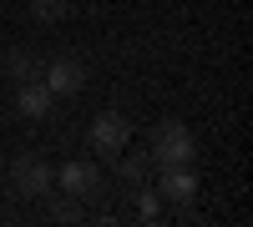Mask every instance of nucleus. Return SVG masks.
Listing matches in <instances>:
<instances>
[{"mask_svg": "<svg viewBox=\"0 0 253 227\" xmlns=\"http://www.w3.org/2000/svg\"><path fill=\"white\" fill-rule=\"evenodd\" d=\"M56 187L66 197H76V202H91L101 192V167L96 162H66V167L56 172Z\"/></svg>", "mask_w": 253, "mask_h": 227, "instance_id": "20e7f679", "label": "nucleus"}, {"mask_svg": "<svg viewBox=\"0 0 253 227\" xmlns=\"http://www.w3.org/2000/svg\"><path fill=\"white\" fill-rule=\"evenodd\" d=\"M152 167H193V157H198V147H193V131L182 127V121H162V127L152 131Z\"/></svg>", "mask_w": 253, "mask_h": 227, "instance_id": "f257e3e1", "label": "nucleus"}, {"mask_svg": "<svg viewBox=\"0 0 253 227\" xmlns=\"http://www.w3.org/2000/svg\"><path fill=\"white\" fill-rule=\"evenodd\" d=\"M147 172H152V157H147V152H142V157H122V152H117V177H122V182H132V187H137V182H147Z\"/></svg>", "mask_w": 253, "mask_h": 227, "instance_id": "6e6552de", "label": "nucleus"}, {"mask_svg": "<svg viewBox=\"0 0 253 227\" xmlns=\"http://www.w3.org/2000/svg\"><path fill=\"white\" fill-rule=\"evenodd\" d=\"M51 86H46V81H20V91H15V111L20 116H31V121H41V116H46L51 111Z\"/></svg>", "mask_w": 253, "mask_h": 227, "instance_id": "0eeeda50", "label": "nucleus"}, {"mask_svg": "<svg viewBox=\"0 0 253 227\" xmlns=\"http://www.w3.org/2000/svg\"><path fill=\"white\" fill-rule=\"evenodd\" d=\"M10 187L20 197H46L56 187V167L46 157H15V167H10Z\"/></svg>", "mask_w": 253, "mask_h": 227, "instance_id": "f03ea898", "label": "nucleus"}, {"mask_svg": "<svg viewBox=\"0 0 253 227\" xmlns=\"http://www.w3.org/2000/svg\"><path fill=\"white\" fill-rule=\"evenodd\" d=\"M5 66H10L15 81H36V76H41V61H36L31 51H10V56H5Z\"/></svg>", "mask_w": 253, "mask_h": 227, "instance_id": "1a4fd4ad", "label": "nucleus"}, {"mask_svg": "<svg viewBox=\"0 0 253 227\" xmlns=\"http://www.w3.org/2000/svg\"><path fill=\"white\" fill-rule=\"evenodd\" d=\"M162 177H157V197H167V202H182L198 192V177H193V167H157Z\"/></svg>", "mask_w": 253, "mask_h": 227, "instance_id": "423d86ee", "label": "nucleus"}, {"mask_svg": "<svg viewBox=\"0 0 253 227\" xmlns=\"http://www.w3.org/2000/svg\"><path fill=\"white\" fill-rule=\"evenodd\" d=\"M137 212L152 222V217H157V192H147V187H142V192H137Z\"/></svg>", "mask_w": 253, "mask_h": 227, "instance_id": "9b49d317", "label": "nucleus"}, {"mask_svg": "<svg viewBox=\"0 0 253 227\" xmlns=\"http://www.w3.org/2000/svg\"><path fill=\"white\" fill-rule=\"evenodd\" d=\"M126 141H132V121H126L122 111H96V121H91V147L101 157H117V152H126Z\"/></svg>", "mask_w": 253, "mask_h": 227, "instance_id": "7ed1b4c3", "label": "nucleus"}, {"mask_svg": "<svg viewBox=\"0 0 253 227\" xmlns=\"http://www.w3.org/2000/svg\"><path fill=\"white\" fill-rule=\"evenodd\" d=\"M71 0H31V15L41 20V26H56V20H66Z\"/></svg>", "mask_w": 253, "mask_h": 227, "instance_id": "9d476101", "label": "nucleus"}, {"mask_svg": "<svg viewBox=\"0 0 253 227\" xmlns=\"http://www.w3.org/2000/svg\"><path fill=\"white\" fill-rule=\"evenodd\" d=\"M46 86H51V96H76L86 86V66H81L76 56H56L46 66Z\"/></svg>", "mask_w": 253, "mask_h": 227, "instance_id": "39448f33", "label": "nucleus"}]
</instances>
